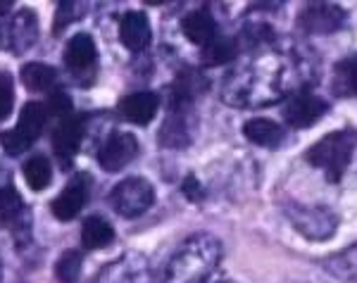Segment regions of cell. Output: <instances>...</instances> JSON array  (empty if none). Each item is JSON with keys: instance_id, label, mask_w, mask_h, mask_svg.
Instances as JSON below:
<instances>
[{"instance_id": "cell-20", "label": "cell", "mask_w": 357, "mask_h": 283, "mask_svg": "<svg viewBox=\"0 0 357 283\" xmlns=\"http://www.w3.org/2000/svg\"><path fill=\"white\" fill-rule=\"evenodd\" d=\"M333 93L341 98H357V53L336 67V72H333Z\"/></svg>"}, {"instance_id": "cell-3", "label": "cell", "mask_w": 357, "mask_h": 283, "mask_svg": "<svg viewBox=\"0 0 357 283\" xmlns=\"http://www.w3.org/2000/svg\"><path fill=\"white\" fill-rule=\"evenodd\" d=\"M355 148H357V134L353 129H341V131H331L321 141H317L307 150L305 158H307V162L314 169L324 171V176L331 183H336L341 181L343 171L348 169Z\"/></svg>"}, {"instance_id": "cell-1", "label": "cell", "mask_w": 357, "mask_h": 283, "mask_svg": "<svg viewBox=\"0 0 357 283\" xmlns=\"http://www.w3.org/2000/svg\"><path fill=\"white\" fill-rule=\"evenodd\" d=\"M291 89V67L284 57H264L262 62L236 69L224 84V100L236 107L272 105Z\"/></svg>"}, {"instance_id": "cell-23", "label": "cell", "mask_w": 357, "mask_h": 283, "mask_svg": "<svg viewBox=\"0 0 357 283\" xmlns=\"http://www.w3.org/2000/svg\"><path fill=\"white\" fill-rule=\"evenodd\" d=\"M324 267L329 269L336 279L357 283V243L353 247H348V250H343V252H338V255H333L331 259H326Z\"/></svg>"}, {"instance_id": "cell-21", "label": "cell", "mask_w": 357, "mask_h": 283, "mask_svg": "<svg viewBox=\"0 0 357 283\" xmlns=\"http://www.w3.org/2000/svg\"><path fill=\"white\" fill-rule=\"evenodd\" d=\"M22 84L26 86L29 91H48L50 86L55 84V69L48 67L45 62H29L22 69Z\"/></svg>"}, {"instance_id": "cell-17", "label": "cell", "mask_w": 357, "mask_h": 283, "mask_svg": "<svg viewBox=\"0 0 357 283\" xmlns=\"http://www.w3.org/2000/svg\"><path fill=\"white\" fill-rule=\"evenodd\" d=\"M243 134L250 143H255V146L260 148H276L281 146V141H284V129H281V124H276L274 119H250L248 124L243 126Z\"/></svg>"}, {"instance_id": "cell-24", "label": "cell", "mask_w": 357, "mask_h": 283, "mask_svg": "<svg viewBox=\"0 0 357 283\" xmlns=\"http://www.w3.org/2000/svg\"><path fill=\"white\" fill-rule=\"evenodd\" d=\"M236 55H238V45L231 38H215L210 45H205L200 57H203L205 67H220L236 60Z\"/></svg>"}, {"instance_id": "cell-12", "label": "cell", "mask_w": 357, "mask_h": 283, "mask_svg": "<svg viewBox=\"0 0 357 283\" xmlns=\"http://www.w3.org/2000/svg\"><path fill=\"white\" fill-rule=\"evenodd\" d=\"M86 193H89L86 176H77L72 183H67V188L53 200V205H50L53 217L57 222H72V219L82 212V207L86 202Z\"/></svg>"}, {"instance_id": "cell-2", "label": "cell", "mask_w": 357, "mask_h": 283, "mask_svg": "<svg viewBox=\"0 0 357 283\" xmlns=\"http://www.w3.org/2000/svg\"><path fill=\"white\" fill-rule=\"evenodd\" d=\"M222 259V243L210 234H195L176 247L167 262L165 283H205Z\"/></svg>"}, {"instance_id": "cell-19", "label": "cell", "mask_w": 357, "mask_h": 283, "mask_svg": "<svg viewBox=\"0 0 357 283\" xmlns=\"http://www.w3.org/2000/svg\"><path fill=\"white\" fill-rule=\"evenodd\" d=\"M45 119H48V112H45L43 102H26L20 112V124H17L15 129L20 131L29 143H33L38 136H41Z\"/></svg>"}, {"instance_id": "cell-29", "label": "cell", "mask_w": 357, "mask_h": 283, "mask_svg": "<svg viewBox=\"0 0 357 283\" xmlns=\"http://www.w3.org/2000/svg\"><path fill=\"white\" fill-rule=\"evenodd\" d=\"M0 146H3V150L8 155H20V153H24L31 143H29L17 129H10V131H3V134H0Z\"/></svg>"}, {"instance_id": "cell-4", "label": "cell", "mask_w": 357, "mask_h": 283, "mask_svg": "<svg viewBox=\"0 0 357 283\" xmlns=\"http://www.w3.org/2000/svg\"><path fill=\"white\" fill-rule=\"evenodd\" d=\"M289 219L301 236L307 240H329L338 229V217L324 205H293L289 207Z\"/></svg>"}, {"instance_id": "cell-8", "label": "cell", "mask_w": 357, "mask_h": 283, "mask_svg": "<svg viewBox=\"0 0 357 283\" xmlns=\"http://www.w3.org/2000/svg\"><path fill=\"white\" fill-rule=\"evenodd\" d=\"M326 109H329V105L321 98L312 93H296L286 100L284 119L291 126H296V129H310V126H314L317 121L324 117Z\"/></svg>"}, {"instance_id": "cell-26", "label": "cell", "mask_w": 357, "mask_h": 283, "mask_svg": "<svg viewBox=\"0 0 357 283\" xmlns=\"http://www.w3.org/2000/svg\"><path fill=\"white\" fill-rule=\"evenodd\" d=\"M22 210H24V205H22V198L15 186L0 188V224H13L22 215Z\"/></svg>"}, {"instance_id": "cell-22", "label": "cell", "mask_w": 357, "mask_h": 283, "mask_svg": "<svg viewBox=\"0 0 357 283\" xmlns=\"http://www.w3.org/2000/svg\"><path fill=\"white\" fill-rule=\"evenodd\" d=\"M50 176H53V167H50V160L45 155H33L24 162V178L31 190L48 188Z\"/></svg>"}, {"instance_id": "cell-10", "label": "cell", "mask_w": 357, "mask_h": 283, "mask_svg": "<svg viewBox=\"0 0 357 283\" xmlns=\"http://www.w3.org/2000/svg\"><path fill=\"white\" fill-rule=\"evenodd\" d=\"M148 281V262L141 255L131 252L117 259L110 267L100 271L96 283H146Z\"/></svg>"}, {"instance_id": "cell-14", "label": "cell", "mask_w": 357, "mask_h": 283, "mask_svg": "<svg viewBox=\"0 0 357 283\" xmlns=\"http://www.w3.org/2000/svg\"><path fill=\"white\" fill-rule=\"evenodd\" d=\"M84 138V121L79 117H67L57 124L53 134V150L62 162H69L77 155Z\"/></svg>"}, {"instance_id": "cell-15", "label": "cell", "mask_w": 357, "mask_h": 283, "mask_svg": "<svg viewBox=\"0 0 357 283\" xmlns=\"http://www.w3.org/2000/svg\"><path fill=\"white\" fill-rule=\"evenodd\" d=\"M181 31L191 43L203 45V48L217 38V24L207 10H193V13H188L181 22Z\"/></svg>"}, {"instance_id": "cell-16", "label": "cell", "mask_w": 357, "mask_h": 283, "mask_svg": "<svg viewBox=\"0 0 357 283\" xmlns=\"http://www.w3.org/2000/svg\"><path fill=\"white\" fill-rule=\"evenodd\" d=\"M65 65L74 72H82V69H89L96 62L98 50H96V40L89 33H77L72 36V40L65 48Z\"/></svg>"}, {"instance_id": "cell-31", "label": "cell", "mask_w": 357, "mask_h": 283, "mask_svg": "<svg viewBox=\"0 0 357 283\" xmlns=\"http://www.w3.org/2000/svg\"><path fill=\"white\" fill-rule=\"evenodd\" d=\"M222 283H234V281H222Z\"/></svg>"}, {"instance_id": "cell-11", "label": "cell", "mask_w": 357, "mask_h": 283, "mask_svg": "<svg viewBox=\"0 0 357 283\" xmlns=\"http://www.w3.org/2000/svg\"><path fill=\"white\" fill-rule=\"evenodd\" d=\"M151 22H148V17L143 13H126L122 17V22H119V40H122V45L126 50H131V53H141V50L148 48V43H151Z\"/></svg>"}, {"instance_id": "cell-27", "label": "cell", "mask_w": 357, "mask_h": 283, "mask_svg": "<svg viewBox=\"0 0 357 283\" xmlns=\"http://www.w3.org/2000/svg\"><path fill=\"white\" fill-rule=\"evenodd\" d=\"M45 112L50 114V117H57V119H67L72 117V98L67 93H62V91H57L48 98V102H45Z\"/></svg>"}, {"instance_id": "cell-28", "label": "cell", "mask_w": 357, "mask_h": 283, "mask_svg": "<svg viewBox=\"0 0 357 283\" xmlns=\"http://www.w3.org/2000/svg\"><path fill=\"white\" fill-rule=\"evenodd\" d=\"M13 102H15L13 79H10V74L0 72V121L10 117V112H13Z\"/></svg>"}, {"instance_id": "cell-9", "label": "cell", "mask_w": 357, "mask_h": 283, "mask_svg": "<svg viewBox=\"0 0 357 283\" xmlns=\"http://www.w3.org/2000/svg\"><path fill=\"white\" fill-rule=\"evenodd\" d=\"M138 155V141L131 134H112L98 150V165L105 171H119Z\"/></svg>"}, {"instance_id": "cell-25", "label": "cell", "mask_w": 357, "mask_h": 283, "mask_svg": "<svg viewBox=\"0 0 357 283\" xmlns=\"http://www.w3.org/2000/svg\"><path fill=\"white\" fill-rule=\"evenodd\" d=\"M82 264H84V257L79 255L77 250H67L55 264L57 281L60 283H77L79 276H82Z\"/></svg>"}, {"instance_id": "cell-13", "label": "cell", "mask_w": 357, "mask_h": 283, "mask_svg": "<svg viewBox=\"0 0 357 283\" xmlns=\"http://www.w3.org/2000/svg\"><path fill=\"white\" fill-rule=\"evenodd\" d=\"M158 107H160V100H158V95L151 93V91H138V93L126 95L124 100L119 102L122 117L136 126L151 124L155 119V114H158Z\"/></svg>"}, {"instance_id": "cell-7", "label": "cell", "mask_w": 357, "mask_h": 283, "mask_svg": "<svg viewBox=\"0 0 357 283\" xmlns=\"http://www.w3.org/2000/svg\"><path fill=\"white\" fill-rule=\"evenodd\" d=\"M36 36H38L36 17L29 13V10H22L13 20L0 24V48L10 50V53H24L29 45L36 40Z\"/></svg>"}, {"instance_id": "cell-30", "label": "cell", "mask_w": 357, "mask_h": 283, "mask_svg": "<svg viewBox=\"0 0 357 283\" xmlns=\"http://www.w3.org/2000/svg\"><path fill=\"white\" fill-rule=\"evenodd\" d=\"M181 190H183V195H186V198L191 200V202L203 200V195H205L203 186H200V181H198V178H195L193 174H191V176H186V181H183Z\"/></svg>"}, {"instance_id": "cell-18", "label": "cell", "mask_w": 357, "mask_h": 283, "mask_svg": "<svg viewBox=\"0 0 357 283\" xmlns=\"http://www.w3.org/2000/svg\"><path fill=\"white\" fill-rule=\"evenodd\" d=\"M114 240V229L105 217L91 215L82 227V243L86 250H102Z\"/></svg>"}, {"instance_id": "cell-6", "label": "cell", "mask_w": 357, "mask_h": 283, "mask_svg": "<svg viewBox=\"0 0 357 283\" xmlns=\"http://www.w3.org/2000/svg\"><path fill=\"white\" fill-rule=\"evenodd\" d=\"M345 20H348V15H345L341 5L310 3L305 5V10L298 17V24L307 33H333L338 29H343Z\"/></svg>"}, {"instance_id": "cell-5", "label": "cell", "mask_w": 357, "mask_h": 283, "mask_svg": "<svg viewBox=\"0 0 357 283\" xmlns=\"http://www.w3.org/2000/svg\"><path fill=\"white\" fill-rule=\"evenodd\" d=\"M153 200H155L153 183H148L146 178H141V176L124 178V181L117 183L110 193L112 210L126 219L141 217L143 212H148L153 205Z\"/></svg>"}]
</instances>
